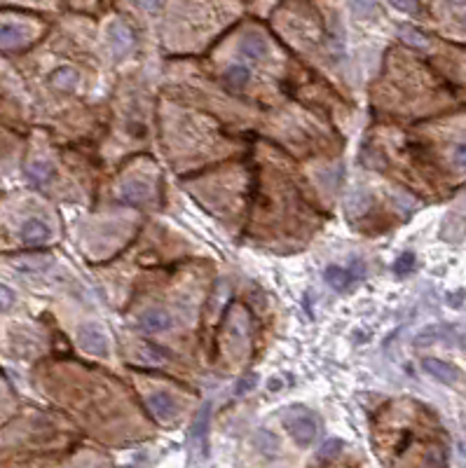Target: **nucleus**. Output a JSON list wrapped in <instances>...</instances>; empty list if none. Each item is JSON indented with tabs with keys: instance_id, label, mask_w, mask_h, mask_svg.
<instances>
[{
	"instance_id": "obj_1",
	"label": "nucleus",
	"mask_w": 466,
	"mask_h": 468,
	"mask_svg": "<svg viewBox=\"0 0 466 468\" xmlns=\"http://www.w3.org/2000/svg\"><path fill=\"white\" fill-rule=\"evenodd\" d=\"M284 426L289 428L293 440L303 447H307L310 442L316 438V421L305 408H291L289 412L284 414Z\"/></svg>"
},
{
	"instance_id": "obj_2",
	"label": "nucleus",
	"mask_w": 466,
	"mask_h": 468,
	"mask_svg": "<svg viewBox=\"0 0 466 468\" xmlns=\"http://www.w3.org/2000/svg\"><path fill=\"white\" fill-rule=\"evenodd\" d=\"M108 45H111L113 54L118 56V59H124V56L131 54L136 40H134V33L127 24L115 22L111 24V29H108Z\"/></svg>"
},
{
	"instance_id": "obj_3",
	"label": "nucleus",
	"mask_w": 466,
	"mask_h": 468,
	"mask_svg": "<svg viewBox=\"0 0 466 468\" xmlns=\"http://www.w3.org/2000/svg\"><path fill=\"white\" fill-rule=\"evenodd\" d=\"M422 368L433 377V380L448 384V387H457V384L462 382L459 368H455V365L448 361H440V358H422Z\"/></svg>"
},
{
	"instance_id": "obj_4",
	"label": "nucleus",
	"mask_w": 466,
	"mask_h": 468,
	"mask_svg": "<svg viewBox=\"0 0 466 468\" xmlns=\"http://www.w3.org/2000/svg\"><path fill=\"white\" fill-rule=\"evenodd\" d=\"M363 274V267L361 265H349V267H342V265H330L326 269V281H328L330 286L335 288V291H347L349 286L354 284V281H359Z\"/></svg>"
},
{
	"instance_id": "obj_5",
	"label": "nucleus",
	"mask_w": 466,
	"mask_h": 468,
	"mask_svg": "<svg viewBox=\"0 0 466 468\" xmlns=\"http://www.w3.org/2000/svg\"><path fill=\"white\" fill-rule=\"evenodd\" d=\"M171 325H174V318H171L167 312L157 309V307L145 309L141 316H138V328H141L143 332H150V335H157V332H167Z\"/></svg>"
},
{
	"instance_id": "obj_6",
	"label": "nucleus",
	"mask_w": 466,
	"mask_h": 468,
	"mask_svg": "<svg viewBox=\"0 0 466 468\" xmlns=\"http://www.w3.org/2000/svg\"><path fill=\"white\" fill-rule=\"evenodd\" d=\"M80 344H82V349L92 356H106L108 354V337L99 325H87V328H82Z\"/></svg>"
},
{
	"instance_id": "obj_7",
	"label": "nucleus",
	"mask_w": 466,
	"mask_h": 468,
	"mask_svg": "<svg viewBox=\"0 0 466 468\" xmlns=\"http://www.w3.org/2000/svg\"><path fill=\"white\" fill-rule=\"evenodd\" d=\"M49 239V227L40 218H29L22 225V241L26 246H42Z\"/></svg>"
},
{
	"instance_id": "obj_8",
	"label": "nucleus",
	"mask_w": 466,
	"mask_h": 468,
	"mask_svg": "<svg viewBox=\"0 0 466 468\" xmlns=\"http://www.w3.org/2000/svg\"><path fill=\"white\" fill-rule=\"evenodd\" d=\"M148 408L152 410V414L159 417V419H169L178 412V403L167 391H157V394L148 396Z\"/></svg>"
},
{
	"instance_id": "obj_9",
	"label": "nucleus",
	"mask_w": 466,
	"mask_h": 468,
	"mask_svg": "<svg viewBox=\"0 0 466 468\" xmlns=\"http://www.w3.org/2000/svg\"><path fill=\"white\" fill-rule=\"evenodd\" d=\"M29 40V31L24 26H17V24H3L0 26V47H22L24 42Z\"/></svg>"
},
{
	"instance_id": "obj_10",
	"label": "nucleus",
	"mask_w": 466,
	"mask_h": 468,
	"mask_svg": "<svg viewBox=\"0 0 466 468\" xmlns=\"http://www.w3.org/2000/svg\"><path fill=\"white\" fill-rule=\"evenodd\" d=\"M225 85L232 89V92H241L248 82H251V70L246 66H241V63H234V66H230L225 70Z\"/></svg>"
},
{
	"instance_id": "obj_11",
	"label": "nucleus",
	"mask_w": 466,
	"mask_h": 468,
	"mask_svg": "<svg viewBox=\"0 0 466 468\" xmlns=\"http://www.w3.org/2000/svg\"><path fill=\"white\" fill-rule=\"evenodd\" d=\"M49 85L61 89V92H73L75 87H78V73L71 68H56L52 75H49Z\"/></svg>"
},
{
	"instance_id": "obj_12",
	"label": "nucleus",
	"mask_w": 466,
	"mask_h": 468,
	"mask_svg": "<svg viewBox=\"0 0 466 468\" xmlns=\"http://www.w3.org/2000/svg\"><path fill=\"white\" fill-rule=\"evenodd\" d=\"M120 200H122L124 204H131V207H138V204H143L145 200H148V188L138 181H131L120 190Z\"/></svg>"
},
{
	"instance_id": "obj_13",
	"label": "nucleus",
	"mask_w": 466,
	"mask_h": 468,
	"mask_svg": "<svg viewBox=\"0 0 466 468\" xmlns=\"http://www.w3.org/2000/svg\"><path fill=\"white\" fill-rule=\"evenodd\" d=\"M241 54L246 56V59H263V56H267V42L265 38L260 35H248L241 40Z\"/></svg>"
},
{
	"instance_id": "obj_14",
	"label": "nucleus",
	"mask_w": 466,
	"mask_h": 468,
	"mask_svg": "<svg viewBox=\"0 0 466 468\" xmlns=\"http://www.w3.org/2000/svg\"><path fill=\"white\" fill-rule=\"evenodd\" d=\"M29 176H31V181H33L35 185H47L49 183V178H52V169H49V164L47 162H33L31 164V169H29Z\"/></svg>"
},
{
	"instance_id": "obj_15",
	"label": "nucleus",
	"mask_w": 466,
	"mask_h": 468,
	"mask_svg": "<svg viewBox=\"0 0 466 468\" xmlns=\"http://www.w3.org/2000/svg\"><path fill=\"white\" fill-rule=\"evenodd\" d=\"M412 267H415V255L412 253H405V255H401V258L396 260L394 272L399 274V277H403V274L412 272Z\"/></svg>"
},
{
	"instance_id": "obj_16",
	"label": "nucleus",
	"mask_w": 466,
	"mask_h": 468,
	"mask_svg": "<svg viewBox=\"0 0 466 468\" xmlns=\"http://www.w3.org/2000/svg\"><path fill=\"white\" fill-rule=\"evenodd\" d=\"M12 305H15V295L8 286L0 284V312H8Z\"/></svg>"
},
{
	"instance_id": "obj_17",
	"label": "nucleus",
	"mask_w": 466,
	"mask_h": 468,
	"mask_svg": "<svg viewBox=\"0 0 466 468\" xmlns=\"http://www.w3.org/2000/svg\"><path fill=\"white\" fill-rule=\"evenodd\" d=\"M452 162H455L459 169H466V143H459L452 152Z\"/></svg>"
},
{
	"instance_id": "obj_18",
	"label": "nucleus",
	"mask_w": 466,
	"mask_h": 468,
	"mask_svg": "<svg viewBox=\"0 0 466 468\" xmlns=\"http://www.w3.org/2000/svg\"><path fill=\"white\" fill-rule=\"evenodd\" d=\"M394 5H396V8H401V10H405L408 15H417V12H419L417 0H394Z\"/></svg>"
},
{
	"instance_id": "obj_19",
	"label": "nucleus",
	"mask_w": 466,
	"mask_h": 468,
	"mask_svg": "<svg viewBox=\"0 0 466 468\" xmlns=\"http://www.w3.org/2000/svg\"><path fill=\"white\" fill-rule=\"evenodd\" d=\"M457 342H459V347H462V349H466V332H462V335L457 337Z\"/></svg>"
},
{
	"instance_id": "obj_20",
	"label": "nucleus",
	"mask_w": 466,
	"mask_h": 468,
	"mask_svg": "<svg viewBox=\"0 0 466 468\" xmlns=\"http://www.w3.org/2000/svg\"><path fill=\"white\" fill-rule=\"evenodd\" d=\"M450 5H455V8H462V5H466V0H448Z\"/></svg>"
},
{
	"instance_id": "obj_21",
	"label": "nucleus",
	"mask_w": 466,
	"mask_h": 468,
	"mask_svg": "<svg viewBox=\"0 0 466 468\" xmlns=\"http://www.w3.org/2000/svg\"><path fill=\"white\" fill-rule=\"evenodd\" d=\"M464 29H466V17H464Z\"/></svg>"
}]
</instances>
